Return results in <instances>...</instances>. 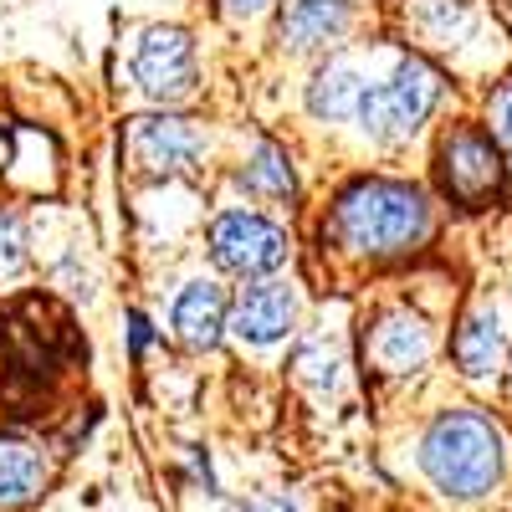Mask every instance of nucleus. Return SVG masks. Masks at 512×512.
<instances>
[{"label": "nucleus", "instance_id": "obj_9", "mask_svg": "<svg viewBox=\"0 0 512 512\" xmlns=\"http://www.w3.org/2000/svg\"><path fill=\"white\" fill-rule=\"evenodd\" d=\"M354 26L349 0H292V11L282 16V41L292 52H318L344 41Z\"/></svg>", "mask_w": 512, "mask_h": 512}, {"label": "nucleus", "instance_id": "obj_18", "mask_svg": "<svg viewBox=\"0 0 512 512\" xmlns=\"http://www.w3.org/2000/svg\"><path fill=\"white\" fill-rule=\"evenodd\" d=\"M492 139L512 154V77L497 88V98H492Z\"/></svg>", "mask_w": 512, "mask_h": 512}, {"label": "nucleus", "instance_id": "obj_16", "mask_svg": "<svg viewBox=\"0 0 512 512\" xmlns=\"http://www.w3.org/2000/svg\"><path fill=\"white\" fill-rule=\"evenodd\" d=\"M425 21L436 36H461L472 26V0H425Z\"/></svg>", "mask_w": 512, "mask_h": 512}, {"label": "nucleus", "instance_id": "obj_14", "mask_svg": "<svg viewBox=\"0 0 512 512\" xmlns=\"http://www.w3.org/2000/svg\"><path fill=\"white\" fill-rule=\"evenodd\" d=\"M369 98V82L354 72V67H323L313 77V88H308V108L328 123H344V118H359Z\"/></svg>", "mask_w": 512, "mask_h": 512}, {"label": "nucleus", "instance_id": "obj_22", "mask_svg": "<svg viewBox=\"0 0 512 512\" xmlns=\"http://www.w3.org/2000/svg\"><path fill=\"white\" fill-rule=\"evenodd\" d=\"M149 344V323L144 318H134V349H144Z\"/></svg>", "mask_w": 512, "mask_h": 512}, {"label": "nucleus", "instance_id": "obj_10", "mask_svg": "<svg viewBox=\"0 0 512 512\" xmlns=\"http://www.w3.org/2000/svg\"><path fill=\"white\" fill-rule=\"evenodd\" d=\"M369 354L379 369H390V374H410L425 364V354H431V328H425L415 313H390L374 338H369Z\"/></svg>", "mask_w": 512, "mask_h": 512}, {"label": "nucleus", "instance_id": "obj_2", "mask_svg": "<svg viewBox=\"0 0 512 512\" xmlns=\"http://www.w3.org/2000/svg\"><path fill=\"white\" fill-rule=\"evenodd\" d=\"M420 466L446 497H482L502 477V436L477 410H446L420 441Z\"/></svg>", "mask_w": 512, "mask_h": 512}, {"label": "nucleus", "instance_id": "obj_17", "mask_svg": "<svg viewBox=\"0 0 512 512\" xmlns=\"http://www.w3.org/2000/svg\"><path fill=\"white\" fill-rule=\"evenodd\" d=\"M26 267V231L16 216L0 210V277H16Z\"/></svg>", "mask_w": 512, "mask_h": 512}, {"label": "nucleus", "instance_id": "obj_6", "mask_svg": "<svg viewBox=\"0 0 512 512\" xmlns=\"http://www.w3.org/2000/svg\"><path fill=\"white\" fill-rule=\"evenodd\" d=\"M134 77L139 88L159 103H185L195 93V47L180 26H154L144 31L134 52Z\"/></svg>", "mask_w": 512, "mask_h": 512}, {"label": "nucleus", "instance_id": "obj_15", "mask_svg": "<svg viewBox=\"0 0 512 512\" xmlns=\"http://www.w3.org/2000/svg\"><path fill=\"white\" fill-rule=\"evenodd\" d=\"M241 185L256 195H292V164L277 144H262L251 154V164L241 169Z\"/></svg>", "mask_w": 512, "mask_h": 512}, {"label": "nucleus", "instance_id": "obj_8", "mask_svg": "<svg viewBox=\"0 0 512 512\" xmlns=\"http://www.w3.org/2000/svg\"><path fill=\"white\" fill-rule=\"evenodd\" d=\"M292 318H297L292 292L277 287V282H262V287H246V292L236 297L231 328L246 338V344H277V338H287Z\"/></svg>", "mask_w": 512, "mask_h": 512}, {"label": "nucleus", "instance_id": "obj_12", "mask_svg": "<svg viewBox=\"0 0 512 512\" xmlns=\"http://www.w3.org/2000/svg\"><path fill=\"white\" fill-rule=\"evenodd\" d=\"M502 344H507V328H502V313L492 308V303H477L472 313L461 318V328H456V364L472 374V379H482V374H492L497 369V359H502Z\"/></svg>", "mask_w": 512, "mask_h": 512}, {"label": "nucleus", "instance_id": "obj_13", "mask_svg": "<svg viewBox=\"0 0 512 512\" xmlns=\"http://www.w3.org/2000/svg\"><path fill=\"white\" fill-rule=\"evenodd\" d=\"M41 482H47V461H41V446H31L26 436H0V512L26 507Z\"/></svg>", "mask_w": 512, "mask_h": 512}, {"label": "nucleus", "instance_id": "obj_1", "mask_svg": "<svg viewBox=\"0 0 512 512\" xmlns=\"http://www.w3.org/2000/svg\"><path fill=\"white\" fill-rule=\"evenodd\" d=\"M425 231H431V205L415 185L400 180H359L354 190L338 195L333 210V236L364 256L410 251L425 241Z\"/></svg>", "mask_w": 512, "mask_h": 512}, {"label": "nucleus", "instance_id": "obj_19", "mask_svg": "<svg viewBox=\"0 0 512 512\" xmlns=\"http://www.w3.org/2000/svg\"><path fill=\"white\" fill-rule=\"evenodd\" d=\"M297 369H303V379H313V384H333L338 379V354L333 349L323 354V344H318V349H308L303 359H297Z\"/></svg>", "mask_w": 512, "mask_h": 512}, {"label": "nucleus", "instance_id": "obj_11", "mask_svg": "<svg viewBox=\"0 0 512 512\" xmlns=\"http://www.w3.org/2000/svg\"><path fill=\"white\" fill-rule=\"evenodd\" d=\"M226 287L216 282H190L180 297H175V333L185 338L190 349H210L226 328Z\"/></svg>", "mask_w": 512, "mask_h": 512}, {"label": "nucleus", "instance_id": "obj_3", "mask_svg": "<svg viewBox=\"0 0 512 512\" xmlns=\"http://www.w3.org/2000/svg\"><path fill=\"white\" fill-rule=\"evenodd\" d=\"M441 98V77L436 67H425L420 57H405L390 82H369V98L359 108V123L374 139H410L415 128L431 118Z\"/></svg>", "mask_w": 512, "mask_h": 512}, {"label": "nucleus", "instance_id": "obj_7", "mask_svg": "<svg viewBox=\"0 0 512 512\" xmlns=\"http://www.w3.org/2000/svg\"><path fill=\"white\" fill-rule=\"evenodd\" d=\"M200 154H205V139L185 118H139L134 123V159L144 169L180 175V169H195Z\"/></svg>", "mask_w": 512, "mask_h": 512}, {"label": "nucleus", "instance_id": "obj_20", "mask_svg": "<svg viewBox=\"0 0 512 512\" xmlns=\"http://www.w3.org/2000/svg\"><path fill=\"white\" fill-rule=\"evenodd\" d=\"M236 512H297V502L282 497V492H256V497H246Z\"/></svg>", "mask_w": 512, "mask_h": 512}, {"label": "nucleus", "instance_id": "obj_5", "mask_svg": "<svg viewBox=\"0 0 512 512\" xmlns=\"http://www.w3.org/2000/svg\"><path fill=\"white\" fill-rule=\"evenodd\" d=\"M441 185L466 210L487 205L502 190V159H497L492 139L477 134V128H456V134L441 144Z\"/></svg>", "mask_w": 512, "mask_h": 512}, {"label": "nucleus", "instance_id": "obj_4", "mask_svg": "<svg viewBox=\"0 0 512 512\" xmlns=\"http://www.w3.org/2000/svg\"><path fill=\"white\" fill-rule=\"evenodd\" d=\"M210 256L231 277H267L287 262V231L262 216H246V210H231L210 226Z\"/></svg>", "mask_w": 512, "mask_h": 512}, {"label": "nucleus", "instance_id": "obj_21", "mask_svg": "<svg viewBox=\"0 0 512 512\" xmlns=\"http://www.w3.org/2000/svg\"><path fill=\"white\" fill-rule=\"evenodd\" d=\"M267 6H272V0H226V11H231V16H262Z\"/></svg>", "mask_w": 512, "mask_h": 512}]
</instances>
